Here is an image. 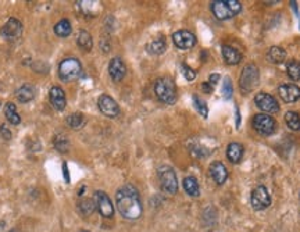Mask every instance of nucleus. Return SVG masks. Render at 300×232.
<instances>
[{
    "label": "nucleus",
    "mask_w": 300,
    "mask_h": 232,
    "mask_svg": "<svg viewBox=\"0 0 300 232\" xmlns=\"http://www.w3.org/2000/svg\"><path fill=\"white\" fill-rule=\"evenodd\" d=\"M115 203L120 214L126 220H138L142 216V202L135 186L125 185L117 190Z\"/></svg>",
    "instance_id": "nucleus-1"
},
{
    "label": "nucleus",
    "mask_w": 300,
    "mask_h": 232,
    "mask_svg": "<svg viewBox=\"0 0 300 232\" xmlns=\"http://www.w3.org/2000/svg\"><path fill=\"white\" fill-rule=\"evenodd\" d=\"M49 99H50V103H52V106H53L56 110L61 111V110H64V108H66L67 106L66 93H64V91H63L60 87L55 85V87L50 88Z\"/></svg>",
    "instance_id": "nucleus-16"
},
{
    "label": "nucleus",
    "mask_w": 300,
    "mask_h": 232,
    "mask_svg": "<svg viewBox=\"0 0 300 232\" xmlns=\"http://www.w3.org/2000/svg\"><path fill=\"white\" fill-rule=\"evenodd\" d=\"M243 157V146L240 143H236V142H232L229 143L228 147H227V159H228L231 163H239L240 159Z\"/></svg>",
    "instance_id": "nucleus-20"
},
{
    "label": "nucleus",
    "mask_w": 300,
    "mask_h": 232,
    "mask_svg": "<svg viewBox=\"0 0 300 232\" xmlns=\"http://www.w3.org/2000/svg\"><path fill=\"white\" fill-rule=\"evenodd\" d=\"M10 232H14V231H10Z\"/></svg>",
    "instance_id": "nucleus-40"
},
{
    "label": "nucleus",
    "mask_w": 300,
    "mask_h": 232,
    "mask_svg": "<svg viewBox=\"0 0 300 232\" xmlns=\"http://www.w3.org/2000/svg\"><path fill=\"white\" fill-rule=\"evenodd\" d=\"M286 71H288V75L292 81H300V63L296 61V60H292L288 67H286Z\"/></svg>",
    "instance_id": "nucleus-29"
},
{
    "label": "nucleus",
    "mask_w": 300,
    "mask_h": 232,
    "mask_svg": "<svg viewBox=\"0 0 300 232\" xmlns=\"http://www.w3.org/2000/svg\"><path fill=\"white\" fill-rule=\"evenodd\" d=\"M93 202H95V206H96L99 213L104 218H111V217L114 216V206H113L110 198L104 194L103 190H96L95 192V195H93Z\"/></svg>",
    "instance_id": "nucleus-8"
},
{
    "label": "nucleus",
    "mask_w": 300,
    "mask_h": 232,
    "mask_svg": "<svg viewBox=\"0 0 300 232\" xmlns=\"http://www.w3.org/2000/svg\"><path fill=\"white\" fill-rule=\"evenodd\" d=\"M76 44H78V46H79L82 50L89 52L93 46L91 33L87 32V31H79V33H78V38H76Z\"/></svg>",
    "instance_id": "nucleus-25"
},
{
    "label": "nucleus",
    "mask_w": 300,
    "mask_h": 232,
    "mask_svg": "<svg viewBox=\"0 0 300 232\" xmlns=\"http://www.w3.org/2000/svg\"><path fill=\"white\" fill-rule=\"evenodd\" d=\"M260 80V72L254 64L246 65L239 78V88L243 93L253 92L256 87L259 85Z\"/></svg>",
    "instance_id": "nucleus-5"
},
{
    "label": "nucleus",
    "mask_w": 300,
    "mask_h": 232,
    "mask_svg": "<svg viewBox=\"0 0 300 232\" xmlns=\"http://www.w3.org/2000/svg\"><path fill=\"white\" fill-rule=\"evenodd\" d=\"M55 146L59 151L66 153V151H68L70 143H68V139L66 138V135H57L55 138Z\"/></svg>",
    "instance_id": "nucleus-31"
},
{
    "label": "nucleus",
    "mask_w": 300,
    "mask_h": 232,
    "mask_svg": "<svg viewBox=\"0 0 300 232\" xmlns=\"http://www.w3.org/2000/svg\"><path fill=\"white\" fill-rule=\"evenodd\" d=\"M223 59L227 64L236 65L242 61V54L238 49L232 48L229 45H224L223 46Z\"/></svg>",
    "instance_id": "nucleus-18"
},
{
    "label": "nucleus",
    "mask_w": 300,
    "mask_h": 232,
    "mask_svg": "<svg viewBox=\"0 0 300 232\" xmlns=\"http://www.w3.org/2000/svg\"><path fill=\"white\" fill-rule=\"evenodd\" d=\"M22 33V24L16 18H10L6 22L5 25L0 29V35L6 39V41H17L21 36Z\"/></svg>",
    "instance_id": "nucleus-12"
},
{
    "label": "nucleus",
    "mask_w": 300,
    "mask_h": 232,
    "mask_svg": "<svg viewBox=\"0 0 300 232\" xmlns=\"http://www.w3.org/2000/svg\"><path fill=\"white\" fill-rule=\"evenodd\" d=\"M63 170H64L63 173H64V175H66V182L68 184V182H70V175H68V168H67V164L63 166Z\"/></svg>",
    "instance_id": "nucleus-38"
},
{
    "label": "nucleus",
    "mask_w": 300,
    "mask_h": 232,
    "mask_svg": "<svg viewBox=\"0 0 300 232\" xmlns=\"http://www.w3.org/2000/svg\"><path fill=\"white\" fill-rule=\"evenodd\" d=\"M82 232H88V231H82Z\"/></svg>",
    "instance_id": "nucleus-39"
},
{
    "label": "nucleus",
    "mask_w": 300,
    "mask_h": 232,
    "mask_svg": "<svg viewBox=\"0 0 300 232\" xmlns=\"http://www.w3.org/2000/svg\"><path fill=\"white\" fill-rule=\"evenodd\" d=\"M158 181H160V188L163 192L168 195H175L178 190V181L175 171L168 166H161L157 170Z\"/></svg>",
    "instance_id": "nucleus-6"
},
{
    "label": "nucleus",
    "mask_w": 300,
    "mask_h": 232,
    "mask_svg": "<svg viewBox=\"0 0 300 232\" xmlns=\"http://www.w3.org/2000/svg\"><path fill=\"white\" fill-rule=\"evenodd\" d=\"M98 106L99 110L102 111V114H104L106 117H110V119H115L118 114H120V107L118 104L115 102L114 99L109 95H102L99 97L98 100Z\"/></svg>",
    "instance_id": "nucleus-11"
},
{
    "label": "nucleus",
    "mask_w": 300,
    "mask_h": 232,
    "mask_svg": "<svg viewBox=\"0 0 300 232\" xmlns=\"http://www.w3.org/2000/svg\"><path fill=\"white\" fill-rule=\"evenodd\" d=\"M35 95H36V89L33 85H29V84H25L22 85L18 91H17L16 96L18 99L20 103H28L35 99Z\"/></svg>",
    "instance_id": "nucleus-19"
},
{
    "label": "nucleus",
    "mask_w": 300,
    "mask_h": 232,
    "mask_svg": "<svg viewBox=\"0 0 300 232\" xmlns=\"http://www.w3.org/2000/svg\"><path fill=\"white\" fill-rule=\"evenodd\" d=\"M82 75V64L75 57L64 59L59 65V76L63 81L71 82Z\"/></svg>",
    "instance_id": "nucleus-4"
},
{
    "label": "nucleus",
    "mask_w": 300,
    "mask_h": 232,
    "mask_svg": "<svg viewBox=\"0 0 300 232\" xmlns=\"http://www.w3.org/2000/svg\"><path fill=\"white\" fill-rule=\"evenodd\" d=\"M251 206L253 209L257 211L267 209L268 206L271 205V196L268 194L266 186H257L253 192H251Z\"/></svg>",
    "instance_id": "nucleus-10"
},
{
    "label": "nucleus",
    "mask_w": 300,
    "mask_h": 232,
    "mask_svg": "<svg viewBox=\"0 0 300 232\" xmlns=\"http://www.w3.org/2000/svg\"><path fill=\"white\" fill-rule=\"evenodd\" d=\"M285 59H286V52H285L284 48H281V46H273V48H270L267 53V60L270 63H273V64H281V63H284Z\"/></svg>",
    "instance_id": "nucleus-21"
},
{
    "label": "nucleus",
    "mask_w": 300,
    "mask_h": 232,
    "mask_svg": "<svg viewBox=\"0 0 300 232\" xmlns=\"http://www.w3.org/2000/svg\"><path fill=\"white\" fill-rule=\"evenodd\" d=\"M182 74L186 78V81H193L195 78H196V72L195 70H192L189 65L182 64Z\"/></svg>",
    "instance_id": "nucleus-34"
},
{
    "label": "nucleus",
    "mask_w": 300,
    "mask_h": 232,
    "mask_svg": "<svg viewBox=\"0 0 300 232\" xmlns=\"http://www.w3.org/2000/svg\"><path fill=\"white\" fill-rule=\"evenodd\" d=\"M0 134H2V136H3V139L6 140H9L11 138L10 130L6 127V124H2V127H0Z\"/></svg>",
    "instance_id": "nucleus-35"
},
{
    "label": "nucleus",
    "mask_w": 300,
    "mask_h": 232,
    "mask_svg": "<svg viewBox=\"0 0 300 232\" xmlns=\"http://www.w3.org/2000/svg\"><path fill=\"white\" fill-rule=\"evenodd\" d=\"M78 209H79L82 214L89 216V214H92L93 211H95L96 206H95V202L92 199H82L79 202V205H78Z\"/></svg>",
    "instance_id": "nucleus-30"
},
{
    "label": "nucleus",
    "mask_w": 300,
    "mask_h": 232,
    "mask_svg": "<svg viewBox=\"0 0 300 232\" xmlns=\"http://www.w3.org/2000/svg\"><path fill=\"white\" fill-rule=\"evenodd\" d=\"M232 92H234L232 82H231V80L227 76L224 80V85H223V95H224L225 99H231V97H232Z\"/></svg>",
    "instance_id": "nucleus-33"
},
{
    "label": "nucleus",
    "mask_w": 300,
    "mask_h": 232,
    "mask_svg": "<svg viewBox=\"0 0 300 232\" xmlns=\"http://www.w3.org/2000/svg\"><path fill=\"white\" fill-rule=\"evenodd\" d=\"M253 128L263 136L273 135L277 128L275 120L268 114H257L253 117Z\"/></svg>",
    "instance_id": "nucleus-7"
},
{
    "label": "nucleus",
    "mask_w": 300,
    "mask_h": 232,
    "mask_svg": "<svg viewBox=\"0 0 300 232\" xmlns=\"http://www.w3.org/2000/svg\"><path fill=\"white\" fill-rule=\"evenodd\" d=\"M165 49H167V42L163 36L153 39L152 42H149L146 45V50L150 54H163L165 52Z\"/></svg>",
    "instance_id": "nucleus-22"
},
{
    "label": "nucleus",
    "mask_w": 300,
    "mask_h": 232,
    "mask_svg": "<svg viewBox=\"0 0 300 232\" xmlns=\"http://www.w3.org/2000/svg\"><path fill=\"white\" fill-rule=\"evenodd\" d=\"M71 22L68 20H60L55 25V33L57 36H60V38H67L71 33Z\"/></svg>",
    "instance_id": "nucleus-26"
},
{
    "label": "nucleus",
    "mask_w": 300,
    "mask_h": 232,
    "mask_svg": "<svg viewBox=\"0 0 300 232\" xmlns=\"http://www.w3.org/2000/svg\"><path fill=\"white\" fill-rule=\"evenodd\" d=\"M173 41H174V45L178 49H182V50H186V49L193 48L196 45V36L193 35L189 31H177V32L173 35Z\"/></svg>",
    "instance_id": "nucleus-13"
},
{
    "label": "nucleus",
    "mask_w": 300,
    "mask_h": 232,
    "mask_svg": "<svg viewBox=\"0 0 300 232\" xmlns=\"http://www.w3.org/2000/svg\"><path fill=\"white\" fill-rule=\"evenodd\" d=\"M154 93L160 102L165 104H174L177 100V88L173 80L169 78H158L154 84Z\"/></svg>",
    "instance_id": "nucleus-3"
},
{
    "label": "nucleus",
    "mask_w": 300,
    "mask_h": 232,
    "mask_svg": "<svg viewBox=\"0 0 300 232\" xmlns=\"http://www.w3.org/2000/svg\"><path fill=\"white\" fill-rule=\"evenodd\" d=\"M202 88H203V91H204L206 93H211V92H213V89H214V87H211V85H210L208 82H204V84L202 85Z\"/></svg>",
    "instance_id": "nucleus-37"
},
{
    "label": "nucleus",
    "mask_w": 300,
    "mask_h": 232,
    "mask_svg": "<svg viewBox=\"0 0 300 232\" xmlns=\"http://www.w3.org/2000/svg\"><path fill=\"white\" fill-rule=\"evenodd\" d=\"M126 74V67L124 64V61L120 57H114L111 59L109 64V75L110 78L115 82L122 81V78Z\"/></svg>",
    "instance_id": "nucleus-15"
},
{
    "label": "nucleus",
    "mask_w": 300,
    "mask_h": 232,
    "mask_svg": "<svg viewBox=\"0 0 300 232\" xmlns=\"http://www.w3.org/2000/svg\"><path fill=\"white\" fill-rule=\"evenodd\" d=\"M220 80V75L219 74H214V75H210V78H208V84L211 85V87H214L216 84H217V81Z\"/></svg>",
    "instance_id": "nucleus-36"
},
{
    "label": "nucleus",
    "mask_w": 300,
    "mask_h": 232,
    "mask_svg": "<svg viewBox=\"0 0 300 232\" xmlns=\"http://www.w3.org/2000/svg\"><path fill=\"white\" fill-rule=\"evenodd\" d=\"M254 102H256L257 107L260 108L262 111H264V113L275 114L279 111V103L277 102V99L266 92L257 93Z\"/></svg>",
    "instance_id": "nucleus-9"
},
{
    "label": "nucleus",
    "mask_w": 300,
    "mask_h": 232,
    "mask_svg": "<svg viewBox=\"0 0 300 232\" xmlns=\"http://www.w3.org/2000/svg\"><path fill=\"white\" fill-rule=\"evenodd\" d=\"M279 96L285 103H295L300 99V88L295 84H285L278 89Z\"/></svg>",
    "instance_id": "nucleus-14"
},
{
    "label": "nucleus",
    "mask_w": 300,
    "mask_h": 232,
    "mask_svg": "<svg viewBox=\"0 0 300 232\" xmlns=\"http://www.w3.org/2000/svg\"><path fill=\"white\" fill-rule=\"evenodd\" d=\"M193 102H195V107L197 108V111L202 114L203 117H207L208 114V108L207 106H206V103L203 102L200 97L197 96H193Z\"/></svg>",
    "instance_id": "nucleus-32"
},
{
    "label": "nucleus",
    "mask_w": 300,
    "mask_h": 232,
    "mask_svg": "<svg viewBox=\"0 0 300 232\" xmlns=\"http://www.w3.org/2000/svg\"><path fill=\"white\" fill-rule=\"evenodd\" d=\"M210 7L214 17L220 21L229 20L242 11V3L239 0H214Z\"/></svg>",
    "instance_id": "nucleus-2"
},
{
    "label": "nucleus",
    "mask_w": 300,
    "mask_h": 232,
    "mask_svg": "<svg viewBox=\"0 0 300 232\" xmlns=\"http://www.w3.org/2000/svg\"><path fill=\"white\" fill-rule=\"evenodd\" d=\"M5 115L10 124L18 125L21 123V117H20V114L17 113V108L16 106H14V103H7V104H6Z\"/></svg>",
    "instance_id": "nucleus-24"
},
{
    "label": "nucleus",
    "mask_w": 300,
    "mask_h": 232,
    "mask_svg": "<svg viewBox=\"0 0 300 232\" xmlns=\"http://www.w3.org/2000/svg\"><path fill=\"white\" fill-rule=\"evenodd\" d=\"M210 175L217 185H223L228 178V170L221 162H214L210 166Z\"/></svg>",
    "instance_id": "nucleus-17"
},
{
    "label": "nucleus",
    "mask_w": 300,
    "mask_h": 232,
    "mask_svg": "<svg viewBox=\"0 0 300 232\" xmlns=\"http://www.w3.org/2000/svg\"><path fill=\"white\" fill-rule=\"evenodd\" d=\"M285 121L286 125L292 131H300V115L296 111H288L285 114Z\"/></svg>",
    "instance_id": "nucleus-28"
},
{
    "label": "nucleus",
    "mask_w": 300,
    "mask_h": 232,
    "mask_svg": "<svg viewBox=\"0 0 300 232\" xmlns=\"http://www.w3.org/2000/svg\"><path fill=\"white\" fill-rule=\"evenodd\" d=\"M67 124L71 127L72 130H81L85 125V117L81 113H72L67 117Z\"/></svg>",
    "instance_id": "nucleus-27"
},
{
    "label": "nucleus",
    "mask_w": 300,
    "mask_h": 232,
    "mask_svg": "<svg viewBox=\"0 0 300 232\" xmlns=\"http://www.w3.org/2000/svg\"><path fill=\"white\" fill-rule=\"evenodd\" d=\"M182 185H184V189H185V192L189 196L196 198V196L200 195V186H199V182H197V179L195 177H186Z\"/></svg>",
    "instance_id": "nucleus-23"
}]
</instances>
